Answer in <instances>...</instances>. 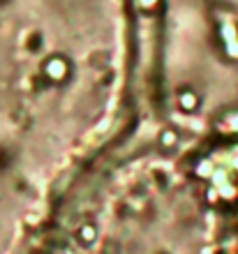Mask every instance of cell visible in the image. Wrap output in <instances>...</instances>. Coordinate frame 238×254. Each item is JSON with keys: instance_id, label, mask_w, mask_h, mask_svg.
Segmentation results:
<instances>
[{"instance_id": "7a4b0ae2", "label": "cell", "mask_w": 238, "mask_h": 254, "mask_svg": "<svg viewBox=\"0 0 238 254\" xmlns=\"http://www.w3.org/2000/svg\"><path fill=\"white\" fill-rule=\"evenodd\" d=\"M155 37L183 69L238 97V0H144Z\"/></svg>"}, {"instance_id": "6da1fadb", "label": "cell", "mask_w": 238, "mask_h": 254, "mask_svg": "<svg viewBox=\"0 0 238 254\" xmlns=\"http://www.w3.org/2000/svg\"><path fill=\"white\" fill-rule=\"evenodd\" d=\"M141 88L139 0H0V254L130 139Z\"/></svg>"}]
</instances>
